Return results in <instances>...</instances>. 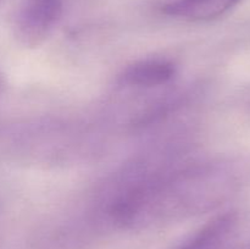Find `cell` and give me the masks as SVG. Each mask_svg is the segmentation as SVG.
<instances>
[{
  "label": "cell",
  "mask_w": 250,
  "mask_h": 249,
  "mask_svg": "<svg viewBox=\"0 0 250 249\" xmlns=\"http://www.w3.org/2000/svg\"><path fill=\"white\" fill-rule=\"evenodd\" d=\"M177 67L165 59H146L127 66L120 75L121 84L134 88L165 85L175 78Z\"/></svg>",
  "instance_id": "3"
},
{
  "label": "cell",
  "mask_w": 250,
  "mask_h": 249,
  "mask_svg": "<svg viewBox=\"0 0 250 249\" xmlns=\"http://www.w3.org/2000/svg\"><path fill=\"white\" fill-rule=\"evenodd\" d=\"M238 225L236 212L217 215L176 249H227Z\"/></svg>",
  "instance_id": "5"
},
{
  "label": "cell",
  "mask_w": 250,
  "mask_h": 249,
  "mask_svg": "<svg viewBox=\"0 0 250 249\" xmlns=\"http://www.w3.org/2000/svg\"><path fill=\"white\" fill-rule=\"evenodd\" d=\"M1 93H2V81L1 78H0V95H1Z\"/></svg>",
  "instance_id": "6"
},
{
  "label": "cell",
  "mask_w": 250,
  "mask_h": 249,
  "mask_svg": "<svg viewBox=\"0 0 250 249\" xmlns=\"http://www.w3.org/2000/svg\"><path fill=\"white\" fill-rule=\"evenodd\" d=\"M242 0H171L161 12L190 22H209L233 10Z\"/></svg>",
  "instance_id": "4"
},
{
  "label": "cell",
  "mask_w": 250,
  "mask_h": 249,
  "mask_svg": "<svg viewBox=\"0 0 250 249\" xmlns=\"http://www.w3.org/2000/svg\"><path fill=\"white\" fill-rule=\"evenodd\" d=\"M62 0H23L15 20L20 43L34 48L43 43L60 19Z\"/></svg>",
  "instance_id": "2"
},
{
  "label": "cell",
  "mask_w": 250,
  "mask_h": 249,
  "mask_svg": "<svg viewBox=\"0 0 250 249\" xmlns=\"http://www.w3.org/2000/svg\"><path fill=\"white\" fill-rule=\"evenodd\" d=\"M248 249H250V248H248Z\"/></svg>",
  "instance_id": "7"
},
{
  "label": "cell",
  "mask_w": 250,
  "mask_h": 249,
  "mask_svg": "<svg viewBox=\"0 0 250 249\" xmlns=\"http://www.w3.org/2000/svg\"><path fill=\"white\" fill-rule=\"evenodd\" d=\"M250 182V159H215L136 182L109 209L116 226L139 229L216 209Z\"/></svg>",
  "instance_id": "1"
}]
</instances>
